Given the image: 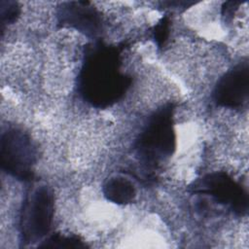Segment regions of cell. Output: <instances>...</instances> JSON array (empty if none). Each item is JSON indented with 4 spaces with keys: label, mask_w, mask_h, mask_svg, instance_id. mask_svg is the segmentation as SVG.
<instances>
[{
    "label": "cell",
    "mask_w": 249,
    "mask_h": 249,
    "mask_svg": "<svg viewBox=\"0 0 249 249\" xmlns=\"http://www.w3.org/2000/svg\"><path fill=\"white\" fill-rule=\"evenodd\" d=\"M36 160V148L25 131L10 127L2 133L0 164L7 174L21 182H31L34 179Z\"/></svg>",
    "instance_id": "277c9868"
},
{
    "label": "cell",
    "mask_w": 249,
    "mask_h": 249,
    "mask_svg": "<svg viewBox=\"0 0 249 249\" xmlns=\"http://www.w3.org/2000/svg\"><path fill=\"white\" fill-rule=\"evenodd\" d=\"M249 96V65L241 61L226 72L216 83L213 100L217 106L231 109L243 107Z\"/></svg>",
    "instance_id": "8992f818"
},
{
    "label": "cell",
    "mask_w": 249,
    "mask_h": 249,
    "mask_svg": "<svg viewBox=\"0 0 249 249\" xmlns=\"http://www.w3.org/2000/svg\"><path fill=\"white\" fill-rule=\"evenodd\" d=\"M54 197L47 185L33 187L25 195L19 215V235L23 246L43 239L51 231Z\"/></svg>",
    "instance_id": "3957f363"
},
{
    "label": "cell",
    "mask_w": 249,
    "mask_h": 249,
    "mask_svg": "<svg viewBox=\"0 0 249 249\" xmlns=\"http://www.w3.org/2000/svg\"><path fill=\"white\" fill-rule=\"evenodd\" d=\"M19 15L20 7L18 2L10 0L0 1V23L2 33L4 32V29L7 25L13 24L18 20Z\"/></svg>",
    "instance_id": "30bf717a"
},
{
    "label": "cell",
    "mask_w": 249,
    "mask_h": 249,
    "mask_svg": "<svg viewBox=\"0 0 249 249\" xmlns=\"http://www.w3.org/2000/svg\"><path fill=\"white\" fill-rule=\"evenodd\" d=\"M40 248H59V249H84L87 245L76 235H65L55 233L50 235L39 245Z\"/></svg>",
    "instance_id": "9c48e42d"
},
{
    "label": "cell",
    "mask_w": 249,
    "mask_h": 249,
    "mask_svg": "<svg viewBox=\"0 0 249 249\" xmlns=\"http://www.w3.org/2000/svg\"><path fill=\"white\" fill-rule=\"evenodd\" d=\"M174 112L175 104L172 102L156 110L135 140L133 149L142 170L140 179L148 184L155 181V170L175 151Z\"/></svg>",
    "instance_id": "7a4b0ae2"
},
{
    "label": "cell",
    "mask_w": 249,
    "mask_h": 249,
    "mask_svg": "<svg viewBox=\"0 0 249 249\" xmlns=\"http://www.w3.org/2000/svg\"><path fill=\"white\" fill-rule=\"evenodd\" d=\"M170 19L168 16L162 17L160 21L154 26L153 38L159 49H161L166 44L169 37Z\"/></svg>",
    "instance_id": "8fae6325"
},
{
    "label": "cell",
    "mask_w": 249,
    "mask_h": 249,
    "mask_svg": "<svg viewBox=\"0 0 249 249\" xmlns=\"http://www.w3.org/2000/svg\"><path fill=\"white\" fill-rule=\"evenodd\" d=\"M125 44L108 46L95 42L86 47L78 89L85 101L96 108H107L120 100L131 84L121 70Z\"/></svg>",
    "instance_id": "6da1fadb"
},
{
    "label": "cell",
    "mask_w": 249,
    "mask_h": 249,
    "mask_svg": "<svg viewBox=\"0 0 249 249\" xmlns=\"http://www.w3.org/2000/svg\"><path fill=\"white\" fill-rule=\"evenodd\" d=\"M241 2L239 1H228L225 2L222 6V16L225 21H231L235 14V11L238 9Z\"/></svg>",
    "instance_id": "7c38bea8"
},
{
    "label": "cell",
    "mask_w": 249,
    "mask_h": 249,
    "mask_svg": "<svg viewBox=\"0 0 249 249\" xmlns=\"http://www.w3.org/2000/svg\"><path fill=\"white\" fill-rule=\"evenodd\" d=\"M57 22L61 27H71L89 38L97 37L102 31L100 13L88 1L62 3L57 11Z\"/></svg>",
    "instance_id": "52a82bcc"
},
{
    "label": "cell",
    "mask_w": 249,
    "mask_h": 249,
    "mask_svg": "<svg viewBox=\"0 0 249 249\" xmlns=\"http://www.w3.org/2000/svg\"><path fill=\"white\" fill-rule=\"evenodd\" d=\"M103 195L109 201L124 205L132 202L136 196V190L132 182L122 176L110 178L103 186Z\"/></svg>",
    "instance_id": "ba28073f"
},
{
    "label": "cell",
    "mask_w": 249,
    "mask_h": 249,
    "mask_svg": "<svg viewBox=\"0 0 249 249\" xmlns=\"http://www.w3.org/2000/svg\"><path fill=\"white\" fill-rule=\"evenodd\" d=\"M189 191L209 196L217 203L227 206L235 215L244 216L248 212L247 191L224 171H215L202 176L192 183Z\"/></svg>",
    "instance_id": "5b68a950"
}]
</instances>
